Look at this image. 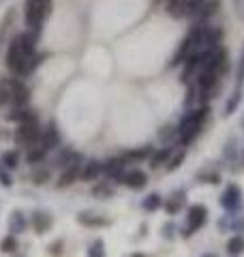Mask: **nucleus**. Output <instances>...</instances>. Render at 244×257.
I'll use <instances>...</instances> for the list:
<instances>
[{"mask_svg": "<svg viewBox=\"0 0 244 257\" xmlns=\"http://www.w3.org/2000/svg\"><path fill=\"white\" fill-rule=\"evenodd\" d=\"M35 43H37V35L32 32H22L9 43V50H7V67H9L13 73L22 75L26 62L35 56Z\"/></svg>", "mask_w": 244, "mask_h": 257, "instance_id": "obj_1", "label": "nucleus"}, {"mask_svg": "<svg viewBox=\"0 0 244 257\" xmlns=\"http://www.w3.org/2000/svg\"><path fill=\"white\" fill-rule=\"evenodd\" d=\"M210 118V107L208 105H195L191 107L186 114L180 118V122H178V140L180 144H191L197 135L201 133L203 124H206V120Z\"/></svg>", "mask_w": 244, "mask_h": 257, "instance_id": "obj_2", "label": "nucleus"}, {"mask_svg": "<svg viewBox=\"0 0 244 257\" xmlns=\"http://www.w3.org/2000/svg\"><path fill=\"white\" fill-rule=\"evenodd\" d=\"M28 99H30V90L20 79L15 77L0 79V107H9V105L22 107V105H28Z\"/></svg>", "mask_w": 244, "mask_h": 257, "instance_id": "obj_3", "label": "nucleus"}, {"mask_svg": "<svg viewBox=\"0 0 244 257\" xmlns=\"http://www.w3.org/2000/svg\"><path fill=\"white\" fill-rule=\"evenodd\" d=\"M52 9L50 0H26V24L30 26L32 35H39L41 26H43V20L47 18V13Z\"/></svg>", "mask_w": 244, "mask_h": 257, "instance_id": "obj_4", "label": "nucleus"}, {"mask_svg": "<svg viewBox=\"0 0 244 257\" xmlns=\"http://www.w3.org/2000/svg\"><path fill=\"white\" fill-rule=\"evenodd\" d=\"M41 131H43V128H41L37 116H32L28 120H22L20 126H18V131H15V144H18V146L28 148L35 142H39Z\"/></svg>", "mask_w": 244, "mask_h": 257, "instance_id": "obj_5", "label": "nucleus"}, {"mask_svg": "<svg viewBox=\"0 0 244 257\" xmlns=\"http://www.w3.org/2000/svg\"><path fill=\"white\" fill-rule=\"evenodd\" d=\"M206 221H208V208L206 206H203V204L189 206V210H186V223H184V227L180 229L182 236L184 238H191L195 231L201 229L203 225H206Z\"/></svg>", "mask_w": 244, "mask_h": 257, "instance_id": "obj_6", "label": "nucleus"}, {"mask_svg": "<svg viewBox=\"0 0 244 257\" xmlns=\"http://www.w3.org/2000/svg\"><path fill=\"white\" fill-rule=\"evenodd\" d=\"M223 159H225V163L231 167V172H242L244 170V152L240 150L238 140H235V138H231L229 142H227Z\"/></svg>", "mask_w": 244, "mask_h": 257, "instance_id": "obj_7", "label": "nucleus"}, {"mask_svg": "<svg viewBox=\"0 0 244 257\" xmlns=\"http://www.w3.org/2000/svg\"><path fill=\"white\" fill-rule=\"evenodd\" d=\"M118 182L125 184V187L131 191H142L146 184H148V174L140 170V167H133V170H129V172H122Z\"/></svg>", "mask_w": 244, "mask_h": 257, "instance_id": "obj_8", "label": "nucleus"}, {"mask_svg": "<svg viewBox=\"0 0 244 257\" xmlns=\"http://www.w3.org/2000/svg\"><path fill=\"white\" fill-rule=\"evenodd\" d=\"M221 206L225 208L227 212H235L242 206V189H240V184H235V182L227 184L223 195H221Z\"/></svg>", "mask_w": 244, "mask_h": 257, "instance_id": "obj_9", "label": "nucleus"}, {"mask_svg": "<svg viewBox=\"0 0 244 257\" xmlns=\"http://www.w3.org/2000/svg\"><path fill=\"white\" fill-rule=\"evenodd\" d=\"M203 0H169L167 9L174 18H186V15H195Z\"/></svg>", "mask_w": 244, "mask_h": 257, "instance_id": "obj_10", "label": "nucleus"}, {"mask_svg": "<svg viewBox=\"0 0 244 257\" xmlns=\"http://www.w3.org/2000/svg\"><path fill=\"white\" fill-rule=\"evenodd\" d=\"M154 152V148L152 146H137V148H131V150H125L120 155V159L125 161V165L127 163H131V165H137V163H144L146 159H150V155Z\"/></svg>", "mask_w": 244, "mask_h": 257, "instance_id": "obj_11", "label": "nucleus"}, {"mask_svg": "<svg viewBox=\"0 0 244 257\" xmlns=\"http://www.w3.org/2000/svg\"><path fill=\"white\" fill-rule=\"evenodd\" d=\"M32 229L37 231L39 236H43L47 234V231L52 229V225H54V219H52V214L50 212H45V210H35L32 212Z\"/></svg>", "mask_w": 244, "mask_h": 257, "instance_id": "obj_12", "label": "nucleus"}, {"mask_svg": "<svg viewBox=\"0 0 244 257\" xmlns=\"http://www.w3.org/2000/svg\"><path fill=\"white\" fill-rule=\"evenodd\" d=\"M79 176H81V163H73L69 167H64V170H60V176H58V180H56V187L67 189L79 178Z\"/></svg>", "mask_w": 244, "mask_h": 257, "instance_id": "obj_13", "label": "nucleus"}, {"mask_svg": "<svg viewBox=\"0 0 244 257\" xmlns=\"http://www.w3.org/2000/svg\"><path fill=\"white\" fill-rule=\"evenodd\" d=\"M77 223L79 225H84V227H107V225L111 223L107 216H103V214H96V212H90V210H84V212H79L77 214Z\"/></svg>", "mask_w": 244, "mask_h": 257, "instance_id": "obj_14", "label": "nucleus"}, {"mask_svg": "<svg viewBox=\"0 0 244 257\" xmlns=\"http://www.w3.org/2000/svg\"><path fill=\"white\" fill-rule=\"evenodd\" d=\"M186 206V191H174L165 202H163V208H165L167 214H178Z\"/></svg>", "mask_w": 244, "mask_h": 257, "instance_id": "obj_15", "label": "nucleus"}, {"mask_svg": "<svg viewBox=\"0 0 244 257\" xmlns=\"http://www.w3.org/2000/svg\"><path fill=\"white\" fill-rule=\"evenodd\" d=\"M122 172H125V161L120 157H113V159H107L103 161V174L107 176L109 180H118Z\"/></svg>", "mask_w": 244, "mask_h": 257, "instance_id": "obj_16", "label": "nucleus"}, {"mask_svg": "<svg viewBox=\"0 0 244 257\" xmlns=\"http://www.w3.org/2000/svg\"><path fill=\"white\" fill-rule=\"evenodd\" d=\"M47 152H50V150L43 146V142H41V138H39V142H35L32 146L26 148V161H28V163H32V165H39V163H43V161H45Z\"/></svg>", "mask_w": 244, "mask_h": 257, "instance_id": "obj_17", "label": "nucleus"}, {"mask_svg": "<svg viewBox=\"0 0 244 257\" xmlns=\"http://www.w3.org/2000/svg\"><path fill=\"white\" fill-rule=\"evenodd\" d=\"M218 7H221V0H203L199 5V9L195 11V18H197V24H203L206 20H210L212 15L218 11Z\"/></svg>", "mask_w": 244, "mask_h": 257, "instance_id": "obj_18", "label": "nucleus"}, {"mask_svg": "<svg viewBox=\"0 0 244 257\" xmlns=\"http://www.w3.org/2000/svg\"><path fill=\"white\" fill-rule=\"evenodd\" d=\"M56 167H60V170H64V167H69L73 163H81V155L77 150H73V148H62L58 152V157H56Z\"/></svg>", "mask_w": 244, "mask_h": 257, "instance_id": "obj_19", "label": "nucleus"}, {"mask_svg": "<svg viewBox=\"0 0 244 257\" xmlns=\"http://www.w3.org/2000/svg\"><path fill=\"white\" fill-rule=\"evenodd\" d=\"M41 142H43V146H45L47 150H54V148L60 146V133H58V128H56L54 122L47 126V128H43V131H41Z\"/></svg>", "mask_w": 244, "mask_h": 257, "instance_id": "obj_20", "label": "nucleus"}, {"mask_svg": "<svg viewBox=\"0 0 244 257\" xmlns=\"http://www.w3.org/2000/svg\"><path fill=\"white\" fill-rule=\"evenodd\" d=\"M28 227V221H26V214H24L22 210H13L11 216H9V231L15 236H20L24 234Z\"/></svg>", "mask_w": 244, "mask_h": 257, "instance_id": "obj_21", "label": "nucleus"}, {"mask_svg": "<svg viewBox=\"0 0 244 257\" xmlns=\"http://www.w3.org/2000/svg\"><path fill=\"white\" fill-rule=\"evenodd\" d=\"M101 174H103V163L101 161H88L86 167L81 170V178H84L86 182H94V180H99Z\"/></svg>", "mask_w": 244, "mask_h": 257, "instance_id": "obj_22", "label": "nucleus"}, {"mask_svg": "<svg viewBox=\"0 0 244 257\" xmlns=\"http://www.w3.org/2000/svg\"><path fill=\"white\" fill-rule=\"evenodd\" d=\"M172 152H174L172 146H165V148H161L157 152H152L150 159H148L150 161V167H152V170H159V167L167 165V161H169V157H172Z\"/></svg>", "mask_w": 244, "mask_h": 257, "instance_id": "obj_23", "label": "nucleus"}, {"mask_svg": "<svg viewBox=\"0 0 244 257\" xmlns=\"http://www.w3.org/2000/svg\"><path fill=\"white\" fill-rule=\"evenodd\" d=\"M197 180L203 184H218L221 182V172L208 165V167H203L201 172H197Z\"/></svg>", "mask_w": 244, "mask_h": 257, "instance_id": "obj_24", "label": "nucleus"}, {"mask_svg": "<svg viewBox=\"0 0 244 257\" xmlns=\"http://www.w3.org/2000/svg\"><path fill=\"white\" fill-rule=\"evenodd\" d=\"M227 253H229L231 257H240L244 253V236L242 234H235L231 236L229 240H227Z\"/></svg>", "mask_w": 244, "mask_h": 257, "instance_id": "obj_25", "label": "nucleus"}, {"mask_svg": "<svg viewBox=\"0 0 244 257\" xmlns=\"http://www.w3.org/2000/svg\"><path fill=\"white\" fill-rule=\"evenodd\" d=\"M92 195L99 197V199H109L116 195V189H113L111 182H96L92 187Z\"/></svg>", "mask_w": 244, "mask_h": 257, "instance_id": "obj_26", "label": "nucleus"}, {"mask_svg": "<svg viewBox=\"0 0 244 257\" xmlns=\"http://www.w3.org/2000/svg\"><path fill=\"white\" fill-rule=\"evenodd\" d=\"M0 163H3L7 170H15L20 165V152L18 150H5L3 157H0Z\"/></svg>", "mask_w": 244, "mask_h": 257, "instance_id": "obj_27", "label": "nucleus"}, {"mask_svg": "<svg viewBox=\"0 0 244 257\" xmlns=\"http://www.w3.org/2000/svg\"><path fill=\"white\" fill-rule=\"evenodd\" d=\"M30 178H32V182H35L37 187L45 184L47 180H50V167H45V165H41V163H39V165L35 167V172H32Z\"/></svg>", "mask_w": 244, "mask_h": 257, "instance_id": "obj_28", "label": "nucleus"}, {"mask_svg": "<svg viewBox=\"0 0 244 257\" xmlns=\"http://www.w3.org/2000/svg\"><path fill=\"white\" fill-rule=\"evenodd\" d=\"M142 206H144V210L154 212V210H159V208L163 206V197L159 195V193H150V195H146V199L142 202Z\"/></svg>", "mask_w": 244, "mask_h": 257, "instance_id": "obj_29", "label": "nucleus"}, {"mask_svg": "<svg viewBox=\"0 0 244 257\" xmlns=\"http://www.w3.org/2000/svg\"><path fill=\"white\" fill-rule=\"evenodd\" d=\"M18 246H20L18 236L9 234V236L3 238V242H0V251H3V253H15V251H18Z\"/></svg>", "mask_w": 244, "mask_h": 257, "instance_id": "obj_30", "label": "nucleus"}, {"mask_svg": "<svg viewBox=\"0 0 244 257\" xmlns=\"http://www.w3.org/2000/svg\"><path fill=\"white\" fill-rule=\"evenodd\" d=\"M240 101H242V90H235V88H233V92H231V96H229V101H227V105H225V116H231L233 111L238 109Z\"/></svg>", "mask_w": 244, "mask_h": 257, "instance_id": "obj_31", "label": "nucleus"}, {"mask_svg": "<svg viewBox=\"0 0 244 257\" xmlns=\"http://www.w3.org/2000/svg\"><path fill=\"white\" fill-rule=\"evenodd\" d=\"M184 157H186V152H184V150H176V152H172V157H169V161H167V170H169V172L178 170V167L182 165Z\"/></svg>", "mask_w": 244, "mask_h": 257, "instance_id": "obj_32", "label": "nucleus"}, {"mask_svg": "<svg viewBox=\"0 0 244 257\" xmlns=\"http://www.w3.org/2000/svg\"><path fill=\"white\" fill-rule=\"evenodd\" d=\"M88 257H105V242L101 238H96L94 242L88 246V253H86Z\"/></svg>", "mask_w": 244, "mask_h": 257, "instance_id": "obj_33", "label": "nucleus"}, {"mask_svg": "<svg viewBox=\"0 0 244 257\" xmlns=\"http://www.w3.org/2000/svg\"><path fill=\"white\" fill-rule=\"evenodd\" d=\"M0 184H3L5 189H9V187H13V178H11V174H9V170L0 163Z\"/></svg>", "mask_w": 244, "mask_h": 257, "instance_id": "obj_34", "label": "nucleus"}, {"mask_svg": "<svg viewBox=\"0 0 244 257\" xmlns=\"http://www.w3.org/2000/svg\"><path fill=\"white\" fill-rule=\"evenodd\" d=\"M11 22H13V11H9L5 15V20H3V24H0V45L5 43V32H7V28L11 26Z\"/></svg>", "mask_w": 244, "mask_h": 257, "instance_id": "obj_35", "label": "nucleus"}, {"mask_svg": "<svg viewBox=\"0 0 244 257\" xmlns=\"http://www.w3.org/2000/svg\"><path fill=\"white\" fill-rule=\"evenodd\" d=\"M242 84H244V50H242L240 64H238V77H235V90H242Z\"/></svg>", "mask_w": 244, "mask_h": 257, "instance_id": "obj_36", "label": "nucleus"}, {"mask_svg": "<svg viewBox=\"0 0 244 257\" xmlns=\"http://www.w3.org/2000/svg\"><path fill=\"white\" fill-rule=\"evenodd\" d=\"M47 248H50V255H52V257L62 255V240H54V242L47 246Z\"/></svg>", "mask_w": 244, "mask_h": 257, "instance_id": "obj_37", "label": "nucleus"}, {"mask_svg": "<svg viewBox=\"0 0 244 257\" xmlns=\"http://www.w3.org/2000/svg\"><path fill=\"white\" fill-rule=\"evenodd\" d=\"M174 223H167L165 227H163V234H165V238H174Z\"/></svg>", "mask_w": 244, "mask_h": 257, "instance_id": "obj_38", "label": "nucleus"}, {"mask_svg": "<svg viewBox=\"0 0 244 257\" xmlns=\"http://www.w3.org/2000/svg\"><path fill=\"white\" fill-rule=\"evenodd\" d=\"M131 257H146V255H144V253H133Z\"/></svg>", "mask_w": 244, "mask_h": 257, "instance_id": "obj_39", "label": "nucleus"}, {"mask_svg": "<svg viewBox=\"0 0 244 257\" xmlns=\"http://www.w3.org/2000/svg\"><path fill=\"white\" fill-rule=\"evenodd\" d=\"M201 257H218V255H212V253H206V255H201Z\"/></svg>", "mask_w": 244, "mask_h": 257, "instance_id": "obj_40", "label": "nucleus"}]
</instances>
